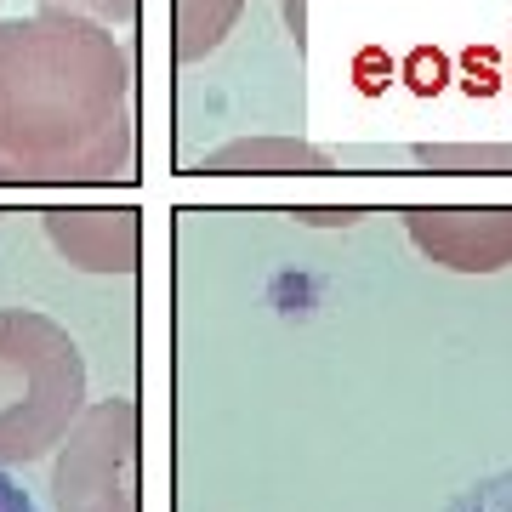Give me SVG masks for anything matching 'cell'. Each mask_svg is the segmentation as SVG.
<instances>
[{"label": "cell", "instance_id": "obj_1", "mask_svg": "<svg viewBox=\"0 0 512 512\" xmlns=\"http://www.w3.org/2000/svg\"><path fill=\"white\" fill-rule=\"evenodd\" d=\"M131 165L137 74L109 23L0 18V183H126Z\"/></svg>", "mask_w": 512, "mask_h": 512}, {"label": "cell", "instance_id": "obj_2", "mask_svg": "<svg viewBox=\"0 0 512 512\" xmlns=\"http://www.w3.org/2000/svg\"><path fill=\"white\" fill-rule=\"evenodd\" d=\"M86 410V359L57 319L0 308V467L52 456Z\"/></svg>", "mask_w": 512, "mask_h": 512}, {"label": "cell", "instance_id": "obj_3", "mask_svg": "<svg viewBox=\"0 0 512 512\" xmlns=\"http://www.w3.org/2000/svg\"><path fill=\"white\" fill-rule=\"evenodd\" d=\"M57 512H137V404L97 399L80 410L52 461Z\"/></svg>", "mask_w": 512, "mask_h": 512}, {"label": "cell", "instance_id": "obj_4", "mask_svg": "<svg viewBox=\"0 0 512 512\" xmlns=\"http://www.w3.org/2000/svg\"><path fill=\"white\" fill-rule=\"evenodd\" d=\"M404 234L450 274L512 268V205H416L404 211Z\"/></svg>", "mask_w": 512, "mask_h": 512}, {"label": "cell", "instance_id": "obj_5", "mask_svg": "<svg viewBox=\"0 0 512 512\" xmlns=\"http://www.w3.org/2000/svg\"><path fill=\"white\" fill-rule=\"evenodd\" d=\"M52 251L86 274H131L143 256V222L131 205H97V211H46Z\"/></svg>", "mask_w": 512, "mask_h": 512}, {"label": "cell", "instance_id": "obj_6", "mask_svg": "<svg viewBox=\"0 0 512 512\" xmlns=\"http://www.w3.org/2000/svg\"><path fill=\"white\" fill-rule=\"evenodd\" d=\"M194 171H205V177H325L330 154L296 143V137H239L217 154H200Z\"/></svg>", "mask_w": 512, "mask_h": 512}, {"label": "cell", "instance_id": "obj_7", "mask_svg": "<svg viewBox=\"0 0 512 512\" xmlns=\"http://www.w3.org/2000/svg\"><path fill=\"white\" fill-rule=\"evenodd\" d=\"M245 0H177V57L200 63L205 52H217L222 35L234 29Z\"/></svg>", "mask_w": 512, "mask_h": 512}, {"label": "cell", "instance_id": "obj_8", "mask_svg": "<svg viewBox=\"0 0 512 512\" xmlns=\"http://www.w3.org/2000/svg\"><path fill=\"white\" fill-rule=\"evenodd\" d=\"M416 165L450 177H512V143H421Z\"/></svg>", "mask_w": 512, "mask_h": 512}, {"label": "cell", "instance_id": "obj_9", "mask_svg": "<svg viewBox=\"0 0 512 512\" xmlns=\"http://www.w3.org/2000/svg\"><path fill=\"white\" fill-rule=\"evenodd\" d=\"M450 512H512V467H501V473L467 484V490L450 501Z\"/></svg>", "mask_w": 512, "mask_h": 512}, {"label": "cell", "instance_id": "obj_10", "mask_svg": "<svg viewBox=\"0 0 512 512\" xmlns=\"http://www.w3.org/2000/svg\"><path fill=\"white\" fill-rule=\"evenodd\" d=\"M40 6H63V12H86L97 23H131L137 0H40Z\"/></svg>", "mask_w": 512, "mask_h": 512}, {"label": "cell", "instance_id": "obj_11", "mask_svg": "<svg viewBox=\"0 0 512 512\" xmlns=\"http://www.w3.org/2000/svg\"><path fill=\"white\" fill-rule=\"evenodd\" d=\"M0 512H35L29 490H23L18 478H6V467H0Z\"/></svg>", "mask_w": 512, "mask_h": 512}, {"label": "cell", "instance_id": "obj_12", "mask_svg": "<svg viewBox=\"0 0 512 512\" xmlns=\"http://www.w3.org/2000/svg\"><path fill=\"white\" fill-rule=\"evenodd\" d=\"M291 217H302V222H325V228H348V222H359V211H291Z\"/></svg>", "mask_w": 512, "mask_h": 512}]
</instances>
